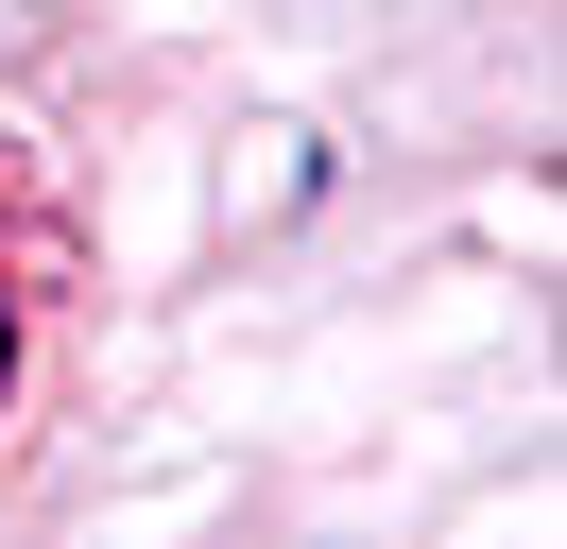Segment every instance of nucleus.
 Segmentation results:
<instances>
[{
  "label": "nucleus",
  "mask_w": 567,
  "mask_h": 549,
  "mask_svg": "<svg viewBox=\"0 0 567 549\" xmlns=\"http://www.w3.org/2000/svg\"><path fill=\"white\" fill-rule=\"evenodd\" d=\"M0 395H18V309H0Z\"/></svg>",
  "instance_id": "1"
}]
</instances>
